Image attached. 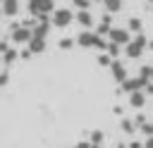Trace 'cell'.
Wrapping results in <instances>:
<instances>
[{
	"label": "cell",
	"instance_id": "cell-1",
	"mask_svg": "<svg viewBox=\"0 0 153 148\" xmlns=\"http://www.w3.org/2000/svg\"><path fill=\"white\" fill-rule=\"evenodd\" d=\"M74 43H76L79 48H86V50H88V48H93V50H100V53H103V50H105V45H108V43H105V38H103V36H98L96 31H91V29H84L81 33H76Z\"/></svg>",
	"mask_w": 153,
	"mask_h": 148
},
{
	"label": "cell",
	"instance_id": "cell-2",
	"mask_svg": "<svg viewBox=\"0 0 153 148\" xmlns=\"http://www.w3.org/2000/svg\"><path fill=\"white\" fill-rule=\"evenodd\" d=\"M146 48H148V38H146L143 31H141V33H136L134 38H129V43L124 45V55H127L129 60H139Z\"/></svg>",
	"mask_w": 153,
	"mask_h": 148
},
{
	"label": "cell",
	"instance_id": "cell-3",
	"mask_svg": "<svg viewBox=\"0 0 153 148\" xmlns=\"http://www.w3.org/2000/svg\"><path fill=\"white\" fill-rule=\"evenodd\" d=\"M26 10L31 17H50L55 10V0H26Z\"/></svg>",
	"mask_w": 153,
	"mask_h": 148
},
{
	"label": "cell",
	"instance_id": "cell-4",
	"mask_svg": "<svg viewBox=\"0 0 153 148\" xmlns=\"http://www.w3.org/2000/svg\"><path fill=\"white\" fill-rule=\"evenodd\" d=\"M72 21H74V12L69 7H55L53 14H50V24L55 29H67Z\"/></svg>",
	"mask_w": 153,
	"mask_h": 148
},
{
	"label": "cell",
	"instance_id": "cell-5",
	"mask_svg": "<svg viewBox=\"0 0 153 148\" xmlns=\"http://www.w3.org/2000/svg\"><path fill=\"white\" fill-rule=\"evenodd\" d=\"M31 38V29L24 24H12L10 26V43L12 45H26Z\"/></svg>",
	"mask_w": 153,
	"mask_h": 148
},
{
	"label": "cell",
	"instance_id": "cell-6",
	"mask_svg": "<svg viewBox=\"0 0 153 148\" xmlns=\"http://www.w3.org/2000/svg\"><path fill=\"white\" fill-rule=\"evenodd\" d=\"M129 38H131V31L127 26H110V31H108V41H112L122 48L129 43Z\"/></svg>",
	"mask_w": 153,
	"mask_h": 148
},
{
	"label": "cell",
	"instance_id": "cell-7",
	"mask_svg": "<svg viewBox=\"0 0 153 148\" xmlns=\"http://www.w3.org/2000/svg\"><path fill=\"white\" fill-rule=\"evenodd\" d=\"M19 10H22V2H19V0H0V12H2V17L14 19V17L19 14Z\"/></svg>",
	"mask_w": 153,
	"mask_h": 148
},
{
	"label": "cell",
	"instance_id": "cell-8",
	"mask_svg": "<svg viewBox=\"0 0 153 148\" xmlns=\"http://www.w3.org/2000/svg\"><path fill=\"white\" fill-rule=\"evenodd\" d=\"M74 21H76L81 29H93V26H96V19H93L91 10H76V14H74Z\"/></svg>",
	"mask_w": 153,
	"mask_h": 148
},
{
	"label": "cell",
	"instance_id": "cell-9",
	"mask_svg": "<svg viewBox=\"0 0 153 148\" xmlns=\"http://www.w3.org/2000/svg\"><path fill=\"white\" fill-rule=\"evenodd\" d=\"M110 74H112V79L117 81V84H122L124 79H127V64L117 57V60H112L110 62Z\"/></svg>",
	"mask_w": 153,
	"mask_h": 148
},
{
	"label": "cell",
	"instance_id": "cell-10",
	"mask_svg": "<svg viewBox=\"0 0 153 148\" xmlns=\"http://www.w3.org/2000/svg\"><path fill=\"white\" fill-rule=\"evenodd\" d=\"M26 48H29V53H31V55H41V53H45L48 41H45V38H38V36H31V38H29V43H26Z\"/></svg>",
	"mask_w": 153,
	"mask_h": 148
},
{
	"label": "cell",
	"instance_id": "cell-11",
	"mask_svg": "<svg viewBox=\"0 0 153 148\" xmlns=\"http://www.w3.org/2000/svg\"><path fill=\"white\" fill-rule=\"evenodd\" d=\"M143 86H146V81H143L141 76H134V79H129V76H127V79L122 81V91H124L127 95H129L131 91H141Z\"/></svg>",
	"mask_w": 153,
	"mask_h": 148
},
{
	"label": "cell",
	"instance_id": "cell-12",
	"mask_svg": "<svg viewBox=\"0 0 153 148\" xmlns=\"http://www.w3.org/2000/svg\"><path fill=\"white\" fill-rule=\"evenodd\" d=\"M129 105H131L134 110H141V107L146 105V93H143V88H141V91H131V93H129Z\"/></svg>",
	"mask_w": 153,
	"mask_h": 148
},
{
	"label": "cell",
	"instance_id": "cell-13",
	"mask_svg": "<svg viewBox=\"0 0 153 148\" xmlns=\"http://www.w3.org/2000/svg\"><path fill=\"white\" fill-rule=\"evenodd\" d=\"M0 57H2V64H5V67H10V64H14V62L19 60V50L10 45V48H7V50H5Z\"/></svg>",
	"mask_w": 153,
	"mask_h": 148
},
{
	"label": "cell",
	"instance_id": "cell-14",
	"mask_svg": "<svg viewBox=\"0 0 153 148\" xmlns=\"http://www.w3.org/2000/svg\"><path fill=\"white\" fill-rule=\"evenodd\" d=\"M100 2H103V10H105V12L117 14V12L122 10V2H124V0H100Z\"/></svg>",
	"mask_w": 153,
	"mask_h": 148
},
{
	"label": "cell",
	"instance_id": "cell-15",
	"mask_svg": "<svg viewBox=\"0 0 153 148\" xmlns=\"http://www.w3.org/2000/svg\"><path fill=\"white\" fill-rule=\"evenodd\" d=\"M127 29H129L131 33H141V31H143V21H141L139 17H131V19L127 21Z\"/></svg>",
	"mask_w": 153,
	"mask_h": 148
},
{
	"label": "cell",
	"instance_id": "cell-16",
	"mask_svg": "<svg viewBox=\"0 0 153 148\" xmlns=\"http://www.w3.org/2000/svg\"><path fill=\"white\" fill-rule=\"evenodd\" d=\"M105 53H108L112 60H117V57H120V53H122V45H117V43L108 41V45H105Z\"/></svg>",
	"mask_w": 153,
	"mask_h": 148
},
{
	"label": "cell",
	"instance_id": "cell-17",
	"mask_svg": "<svg viewBox=\"0 0 153 148\" xmlns=\"http://www.w3.org/2000/svg\"><path fill=\"white\" fill-rule=\"evenodd\" d=\"M120 124H122V131H124V134H134V131H136V124H134V119H127V117H124Z\"/></svg>",
	"mask_w": 153,
	"mask_h": 148
},
{
	"label": "cell",
	"instance_id": "cell-18",
	"mask_svg": "<svg viewBox=\"0 0 153 148\" xmlns=\"http://www.w3.org/2000/svg\"><path fill=\"white\" fill-rule=\"evenodd\" d=\"M74 45H76L74 38H60V41H57V48H60V50H72Z\"/></svg>",
	"mask_w": 153,
	"mask_h": 148
},
{
	"label": "cell",
	"instance_id": "cell-19",
	"mask_svg": "<svg viewBox=\"0 0 153 148\" xmlns=\"http://www.w3.org/2000/svg\"><path fill=\"white\" fill-rule=\"evenodd\" d=\"M110 62H112V57H110V55L103 50V53L98 55V64H100V67H110Z\"/></svg>",
	"mask_w": 153,
	"mask_h": 148
},
{
	"label": "cell",
	"instance_id": "cell-20",
	"mask_svg": "<svg viewBox=\"0 0 153 148\" xmlns=\"http://www.w3.org/2000/svg\"><path fill=\"white\" fill-rule=\"evenodd\" d=\"M139 76H141L143 81H151V64H143V67H139Z\"/></svg>",
	"mask_w": 153,
	"mask_h": 148
},
{
	"label": "cell",
	"instance_id": "cell-21",
	"mask_svg": "<svg viewBox=\"0 0 153 148\" xmlns=\"http://www.w3.org/2000/svg\"><path fill=\"white\" fill-rule=\"evenodd\" d=\"M76 10H91V0H74Z\"/></svg>",
	"mask_w": 153,
	"mask_h": 148
},
{
	"label": "cell",
	"instance_id": "cell-22",
	"mask_svg": "<svg viewBox=\"0 0 153 148\" xmlns=\"http://www.w3.org/2000/svg\"><path fill=\"white\" fill-rule=\"evenodd\" d=\"M7 84H10V72L5 69V72H0V88H2V86H7Z\"/></svg>",
	"mask_w": 153,
	"mask_h": 148
},
{
	"label": "cell",
	"instance_id": "cell-23",
	"mask_svg": "<svg viewBox=\"0 0 153 148\" xmlns=\"http://www.w3.org/2000/svg\"><path fill=\"white\" fill-rule=\"evenodd\" d=\"M143 93H146V95H153V81H146V86H143Z\"/></svg>",
	"mask_w": 153,
	"mask_h": 148
},
{
	"label": "cell",
	"instance_id": "cell-24",
	"mask_svg": "<svg viewBox=\"0 0 153 148\" xmlns=\"http://www.w3.org/2000/svg\"><path fill=\"white\" fill-rule=\"evenodd\" d=\"M127 148H143V141H129Z\"/></svg>",
	"mask_w": 153,
	"mask_h": 148
},
{
	"label": "cell",
	"instance_id": "cell-25",
	"mask_svg": "<svg viewBox=\"0 0 153 148\" xmlns=\"http://www.w3.org/2000/svg\"><path fill=\"white\" fill-rule=\"evenodd\" d=\"M143 148H153V134H151V136H146V141H143Z\"/></svg>",
	"mask_w": 153,
	"mask_h": 148
},
{
	"label": "cell",
	"instance_id": "cell-26",
	"mask_svg": "<svg viewBox=\"0 0 153 148\" xmlns=\"http://www.w3.org/2000/svg\"><path fill=\"white\" fill-rule=\"evenodd\" d=\"M19 57H22V60H29V57H33V55H31V53H29V48H26V50H22V53H19Z\"/></svg>",
	"mask_w": 153,
	"mask_h": 148
},
{
	"label": "cell",
	"instance_id": "cell-27",
	"mask_svg": "<svg viewBox=\"0 0 153 148\" xmlns=\"http://www.w3.org/2000/svg\"><path fill=\"white\" fill-rule=\"evenodd\" d=\"M134 124H136V127H141V124H146V117H143V115H139V117L134 119Z\"/></svg>",
	"mask_w": 153,
	"mask_h": 148
},
{
	"label": "cell",
	"instance_id": "cell-28",
	"mask_svg": "<svg viewBox=\"0 0 153 148\" xmlns=\"http://www.w3.org/2000/svg\"><path fill=\"white\" fill-rule=\"evenodd\" d=\"M7 48H10V41H0V55H2Z\"/></svg>",
	"mask_w": 153,
	"mask_h": 148
},
{
	"label": "cell",
	"instance_id": "cell-29",
	"mask_svg": "<svg viewBox=\"0 0 153 148\" xmlns=\"http://www.w3.org/2000/svg\"><path fill=\"white\" fill-rule=\"evenodd\" d=\"M74 148H91V143H88V141H79Z\"/></svg>",
	"mask_w": 153,
	"mask_h": 148
},
{
	"label": "cell",
	"instance_id": "cell-30",
	"mask_svg": "<svg viewBox=\"0 0 153 148\" xmlns=\"http://www.w3.org/2000/svg\"><path fill=\"white\" fill-rule=\"evenodd\" d=\"M148 50H153V41H148Z\"/></svg>",
	"mask_w": 153,
	"mask_h": 148
},
{
	"label": "cell",
	"instance_id": "cell-31",
	"mask_svg": "<svg viewBox=\"0 0 153 148\" xmlns=\"http://www.w3.org/2000/svg\"><path fill=\"white\" fill-rule=\"evenodd\" d=\"M115 148H127V146H124V143H120V146H115Z\"/></svg>",
	"mask_w": 153,
	"mask_h": 148
},
{
	"label": "cell",
	"instance_id": "cell-32",
	"mask_svg": "<svg viewBox=\"0 0 153 148\" xmlns=\"http://www.w3.org/2000/svg\"><path fill=\"white\" fill-rule=\"evenodd\" d=\"M151 81H153V64H151Z\"/></svg>",
	"mask_w": 153,
	"mask_h": 148
},
{
	"label": "cell",
	"instance_id": "cell-33",
	"mask_svg": "<svg viewBox=\"0 0 153 148\" xmlns=\"http://www.w3.org/2000/svg\"><path fill=\"white\" fill-rule=\"evenodd\" d=\"M151 134H153V122H151Z\"/></svg>",
	"mask_w": 153,
	"mask_h": 148
},
{
	"label": "cell",
	"instance_id": "cell-34",
	"mask_svg": "<svg viewBox=\"0 0 153 148\" xmlns=\"http://www.w3.org/2000/svg\"><path fill=\"white\" fill-rule=\"evenodd\" d=\"M146 2H151V5H153V0H146Z\"/></svg>",
	"mask_w": 153,
	"mask_h": 148
}]
</instances>
